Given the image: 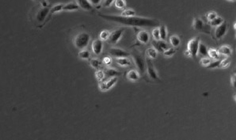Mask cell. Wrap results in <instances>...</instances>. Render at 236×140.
Returning a JSON list of instances; mask_svg holds the SVG:
<instances>
[{"label":"cell","instance_id":"83f0119b","mask_svg":"<svg viewBox=\"0 0 236 140\" xmlns=\"http://www.w3.org/2000/svg\"><path fill=\"white\" fill-rule=\"evenodd\" d=\"M224 21H223V19L221 17H216L215 19H213V20H212L209 21V25H211L212 27H217V26H219V25H220L221 24H222L223 22Z\"/></svg>","mask_w":236,"mask_h":140},{"label":"cell","instance_id":"836d02e7","mask_svg":"<svg viewBox=\"0 0 236 140\" xmlns=\"http://www.w3.org/2000/svg\"><path fill=\"white\" fill-rule=\"evenodd\" d=\"M121 15L124 17H133L136 16V11L132 9H125L123 10Z\"/></svg>","mask_w":236,"mask_h":140},{"label":"cell","instance_id":"4fadbf2b","mask_svg":"<svg viewBox=\"0 0 236 140\" xmlns=\"http://www.w3.org/2000/svg\"><path fill=\"white\" fill-rule=\"evenodd\" d=\"M75 2L79 5L80 9L88 12L94 11V6L91 4L89 0H75Z\"/></svg>","mask_w":236,"mask_h":140},{"label":"cell","instance_id":"d590c367","mask_svg":"<svg viewBox=\"0 0 236 140\" xmlns=\"http://www.w3.org/2000/svg\"><path fill=\"white\" fill-rule=\"evenodd\" d=\"M211 63H212V59L211 58H208V57H203L200 61V65L204 67H208V66H209Z\"/></svg>","mask_w":236,"mask_h":140},{"label":"cell","instance_id":"681fc988","mask_svg":"<svg viewBox=\"0 0 236 140\" xmlns=\"http://www.w3.org/2000/svg\"><path fill=\"white\" fill-rule=\"evenodd\" d=\"M228 1H231V2H235L236 0H228Z\"/></svg>","mask_w":236,"mask_h":140},{"label":"cell","instance_id":"c3c4849f","mask_svg":"<svg viewBox=\"0 0 236 140\" xmlns=\"http://www.w3.org/2000/svg\"><path fill=\"white\" fill-rule=\"evenodd\" d=\"M234 29L236 30V22L234 24Z\"/></svg>","mask_w":236,"mask_h":140},{"label":"cell","instance_id":"ab89813d","mask_svg":"<svg viewBox=\"0 0 236 140\" xmlns=\"http://www.w3.org/2000/svg\"><path fill=\"white\" fill-rule=\"evenodd\" d=\"M102 63H104L105 66H107V67H109L112 64V63H113V59H112V58L110 56H105L103 58Z\"/></svg>","mask_w":236,"mask_h":140},{"label":"cell","instance_id":"44dd1931","mask_svg":"<svg viewBox=\"0 0 236 140\" xmlns=\"http://www.w3.org/2000/svg\"><path fill=\"white\" fill-rule=\"evenodd\" d=\"M89 63H90V66L91 67L95 69V70H100L102 67V64H103V63L101 60H99L98 59H95V58L90 59Z\"/></svg>","mask_w":236,"mask_h":140},{"label":"cell","instance_id":"8fae6325","mask_svg":"<svg viewBox=\"0 0 236 140\" xmlns=\"http://www.w3.org/2000/svg\"><path fill=\"white\" fill-rule=\"evenodd\" d=\"M227 31V24L226 21H223V22L220 25L216 27V30H215V36L217 40H220L222 39L223 36L226 35Z\"/></svg>","mask_w":236,"mask_h":140},{"label":"cell","instance_id":"b9f144b4","mask_svg":"<svg viewBox=\"0 0 236 140\" xmlns=\"http://www.w3.org/2000/svg\"><path fill=\"white\" fill-rule=\"evenodd\" d=\"M98 87H99L100 90L102 91V92H105V91H107V89H106V86H105V81H98Z\"/></svg>","mask_w":236,"mask_h":140},{"label":"cell","instance_id":"e0dca14e","mask_svg":"<svg viewBox=\"0 0 236 140\" xmlns=\"http://www.w3.org/2000/svg\"><path fill=\"white\" fill-rule=\"evenodd\" d=\"M116 63L118 66L121 67H128L132 66V62L128 59V57H121V58H117Z\"/></svg>","mask_w":236,"mask_h":140},{"label":"cell","instance_id":"6da1fadb","mask_svg":"<svg viewBox=\"0 0 236 140\" xmlns=\"http://www.w3.org/2000/svg\"><path fill=\"white\" fill-rule=\"evenodd\" d=\"M102 19H105L113 22L119 23L123 25L132 26V27H158L160 25V22L156 19L143 18V17H124L122 15H112V14H98Z\"/></svg>","mask_w":236,"mask_h":140},{"label":"cell","instance_id":"4dcf8cb0","mask_svg":"<svg viewBox=\"0 0 236 140\" xmlns=\"http://www.w3.org/2000/svg\"><path fill=\"white\" fill-rule=\"evenodd\" d=\"M95 77L97 79L98 81H103L104 79L105 78V70H97L95 72Z\"/></svg>","mask_w":236,"mask_h":140},{"label":"cell","instance_id":"ffe728a7","mask_svg":"<svg viewBox=\"0 0 236 140\" xmlns=\"http://www.w3.org/2000/svg\"><path fill=\"white\" fill-rule=\"evenodd\" d=\"M218 52H220V54L225 56H231L232 54V48L227 45H223L220 47L218 49Z\"/></svg>","mask_w":236,"mask_h":140},{"label":"cell","instance_id":"7402d4cb","mask_svg":"<svg viewBox=\"0 0 236 140\" xmlns=\"http://www.w3.org/2000/svg\"><path fill=\"white\" fill-rule=\"evenodd\" d=\"M64 6V4H63V3H59V4H56V5H55V6H53V7H52L50 10V13H49V16H48V20H49V19H50V18L52 17V14H56V13H58V12L63 11Z\"/></svg>","mask_w":236,"mask_h":140},{"label":"cell","instance_id":"5bb4252c","mask_svg":"<svg viewBox=\"0 0 236 140\" xmlns=\"http://www.w3.org/2000/svg\"><path fill=\"white\" fill-rule=\"evenodd\" d=\"M126 78L128 80H129L131 81H137L140 78V74L139 73V71L135 69H132V70H128L126 73Z\"/></svg>","mask_w":236,"mask_h":140},{"label":"cell","instance_id":"f907efd6","mask_svg":"<svg viewBox=\"0 0 236 140\" xmlns=\"http://www.w3.org/2000/svg\"><path fill=\"white\" fill-rule=\"evenodd\" d=\"M235 101H236V96H235Z\"/></svg>","mask_w":236,"mask_h":140},{"label":"cell","instance_id":"ba28073f","mask_svg":"<svg viewBox=\"0 0 236 140\" xmlns=\"http://www.w3.org/2000/svg\"><path fill=\"white\" fill-rule=\"evenodd\" d=\"M146 62H147V70H146V71H147L148 77L150 78L151 79H152V80H154V81H159L160 79H159V75L157 74L156 70H155V68H154L151 59L148 58L146 59Z\"/></svg>","mask_w":236,"mask_h":140},{"label":"cell","instance_id":"d6986e66","mask_svg":"<svg viewBox=\"0 0 236 140\" xmlns=\"http://www.w3.org/2000/svg\"><path fill=\"white\" fill-rule=\"evenodd\" d=\"M80 7L79 5L75 2H69L67 4H64V8H63V11H74V10H79Z\"/></svg>","mask_w":236,"mask_h":140},{"label":"cell","instance_id":"bcb514c9","mask_svg":"<svg viewBox=\"0 0 236 140\" xmlns=\"http://www.w3.org/2000/svg\"><path fill=\"white\" fill-rule=\"evenodd\" d=\"M33 1H35V2H40V3H41V2H42L43 1H45V0H33Z\"/></svg>","mask_w":236,"mask_h":140},{"label":"cell","instance_id":"4316f807","mask_svg":"<svg viewBox=\"0 0 236 140\" xmlns=\"http://www.w3.org/2000/svg\"><path fill=\"white\" fill-rule=\"evenodd\" d=\"M170 43L173 47H179L181 44V40L177 36H171L170 37Z\"/></svg>","mask_w":236,"mask_h":140},{"label":"cell","instance_id":"cb8c5ba5","mask_svg":"<svg viewBox=\"0 0 236 140\" xmlns=\"http://www.w3.org/2000/svg\"><path fill=\"white\" fill-rule=\"evenodd\" d=\"M117 80H118L117 77H112V78H109V79H108V80H106V81H105V86H106L107 90H110L112 87H114V85L117 83Z\"/></svg>","mask_w":236,"mask_h":140},{"label":"cell","instance_id":"8d00e7d4","mask_svg":"<svg viewBox=\"0 0 236 140\" xmlns=\"http://www.w3.org/2000/svg\"><path fill=\"white\" fill-rule=\"evenodd\" d=\"M230 64H231V60H230L229 58H225V59H222L221 62H220V67L227 68L229 67Z\"/></svg>","mask_w":236,"mask_h":140},{"label":"cell","instance_id":"ac0fdd59","mask_svg":"<svg viewBox=\"0 0 236 140\" xmlns=\"http://www.w3.org/2000/svg\"><path fill=\"white\" fill-rule=\"evenodd\" d=\"M78 57L80 59L82 60H87V59H91V52L87 49H82L79 50V52H78Z\"/></svg>","mask_w":236,"mask_h":140},{"label":"cell","instance_id":"d4e9b609","mask_svg":"<svg viewBox=\"0 0 236 140\" xmlns=\"http://www.w3.org/2000/svg\"><path fill=\"white\" fill-rule=\"evenodd\" d=\"M147 56L149 59H156L157 56H158V52H157V50L154 48V47H149L147 49Z\"/></svg>","mask_w":236,"mask_h":140},{"label":"cell","instance_id":"f6af8a7d","mask_svg":"<svg viewBox=\"0 0 236 140\" xmlns=\"http://www.w3.org/2000/svg\"><path fill=\"white\" fill-rule=\"evenodd\" d=\"M185 55H186V56H188V57H191V53H190V52H189V51L188 49L186 50V52H185Z\"/></svg>","mask_w":236,"mask_h":140},{"label":"cell","instance_id":"d6a6232c","mask_svg":"<svg viewBox=\"0 0 236 140\" xmlns=\"http://www.w3.org/2000/svg\"><path fill=\"white\" fill-rule=\"evenodd\" d=\"M163 53L164 56L171 57L176 53V49H175V47H169L168 49L165 50Z\"/></svg>","mask_w":236,"mask_h":140},{"label":"cell","instance_id":"60d3db41","mask_svg":"<svg viewBox=\"0 0 236 140\" xmlns=\"http://www.w3.org/2000/svg\"><path fill=\"white\" fill-rule=\"evenodd\" d=\"M114 2H115V0H103L102 6L103 7H109Z\"/></svg>","mask_w":236,"mask_h":140},{"label":"cell","instance_id":"f35d334b","mask_svg":"<svg viewBox=\"0 0 236 140\" xmlns=\"http://www.w3.org/2000/svg\"><path fill=\"white\" fill-rule=\"evenodd\" d=\"M216 17H218V15H217V14H216V12L215 11H210L209 12L208 14H207L206 15V18L207 19L210 21L213 20V19H215V18H216Z\"/></svg>","mask_w":236,"mask_h":140},{"label":"cell","instance_id":"7c38bea8","mask_svg":"<svg viewBox=\"0 0 236 140\" xmlns=\"http://www.w3.org/2000/svg\"><path fill=\"white\" fill-rule=\"evenodd\" d=\"M136 38L139 41V42H140L141 44H147L150 41V33L148 31H146V30H140L136 34Z\"/></svg>","mask_w":236,"mask_h":140},{"label":"cell","instance_id":"7dc6e473","mask_svg":"<svg viewBox=\"0 0 236 140\" xmlns=\"http://www.w3.org/2000/svg\"><path fill=\"white\" fill-rule=\"evenodd\" d=\"M233 73H234V74H235V75H236V67H235L234 70H233Z\"/></svg>","mask_w":236,"mask_h":140},{"label":"cell","instance_id":"7a4b0ae2","mask_svg":"<svg viewBox=\"0 0 236 140\" xmlns=\"http://www.w3.org/2000/svg\"><path fill=\"white\" fill-rule=\"evenodd\" d=\"M51 8L41 5L40 7H34L31 12V20L36 27L43 26L48 21Z\"/></svg>","mask_w":236,"mask_h":140},{"label":"cell","instance_id":"30bf717a","mask_svg":"<svg viewBox=\"0 0 236 140\" xmlns=\"http://www.w3.org/2000/svg\"><path fill=\"white\" fill-rule=\"evenodd\" d=\"M103 49V41L100 39H95L92 41L91 50L95 56H100Z\"/></svg>","mask_w":236,"mask_h":140},{"label":"cell","instance_id":"5b68a950","mask_svg":"<svg viewBox=\"0 0 236 140\" xmlns=\"http://www.w3.org/2000/svg\"><path fill=\"white\" fill-rule=\"evenodd\" d=\"M193 26L194 30L200 31L201 33H204L207 34H211V25H207L206 23L204 22L200 18H194Z\"/></svg>","mask_w":236,"mask_h":140},{"label":"cell","instance_id":"f1b7e54d","mask_svg":"<svg viewBox=\"0 0 236 140\" xmlns=\"http://www.w3.org/2000/svg\"><path fill=\"white\" fill-rule=\"evenodd\" d=\"M114 5L117 9L125 10L126 8V1L125 0H115Z\"/></svg>","mask_w":236,"mask_h":140},{"label":"cell","instance_id":"ee69618b","mask_svg":"<svg viewBox=\"0 0 236 140\" xmlns=\"http://www.w3.org/2000/svg\"><path fill=\"white\" fill-rule=\"evenodd\" d=\"M232 85L233 86V88H236V75H234L232 76Z\"/></svg>","mask_w":236,"mask_h":140},{"label":"cell","instance_id":"9a60e30c","mask_svg":"<svg viewBox=\"0 0 236 140\" xmlns=\"http://www.w3.org/2000/svg\"><path fill=\"white\" fill-rule=\"evenodd\" d=\"M104 70L105 77H108L109 79L112 77H118L120 75H122V72L119 70H117V69L113 67H107Z\"/></svg>","mask_w":236,"mask_h":140},{"label":"cell","instance_id":"277c9868","mask_svg":"<svg viewBox=\"0 0 236 140\" xmlns=\"http://www.w3.org/2000/svg\"><path fill=\"white\" fill-rule=\"evenodd\" d=\"M131 56H132L133 62L136 65V70H138L140 75H144L146 70H147V62L142 56V54L137 52L136 50H135L131 53Z\"/></svg>","mask_w":236,"mask_h":140},{"label":"cell","instance_id":"603a6c76","mask_svg":"<svg viewBox=\"0 0 236 140\" xmlns=\"http://www.w3.org/2000/svg\"><path fill=\"white\" fill-rule=\"evenodd\" d=\"M208 56L209 58L214 60H218L220 59V52L217 50L214 49V48H209L208 50Z\"/></svg>","mask_w":236,"mask_h":140},{"label":"cell","instance_id":"e575fe53","mask_svg":"<svg viewBox=\"0 0 236 140\" xmlns=\"http://www.w3.org/2000/svg\"><path fill=\"white\" fill-rule=\"evenodd\" d=\"M152 36L154 38V41H160L161 36H160V30L159 28L156 27L155 29L152 30Z\"/></svg>","mask_w":236,"mask_h":140},{"label":"cell","instance_id":"8992f818","mask_svg":"<svg viewBox=\"0 0 236 140\" xmlns=\"http://www.w3.org/2000/svg\"><path fill=\"white\" fill-rule=\"evenodd\" d=\"M125 30V27H119L115 29L114 30L110 33L109 35V40H108V43L110 44H116L117 43H118V41H120L121 36H122L123 33Z\"/></svg>","mask_w":236,"mask_h":140},{"label":"cell","instance_id":"9c48e42d","mask_svg":"<svg viewBox=\"0 0 236 140\" xmlns=\"http://www.w3.org/2000/svg\"><path fill=\"white\" fill-rule=\"evenodd\" d=\"M109 55L115 58H121V57H128L131 56V53H129L125 49L120 48V47H110L109 49Z\"/></svg>","mask_w":236,"mask_h":140},{"label":"cell","instance_id":"484cf974","mask_svg":"<svg viewBox=\"0 0 236 140\" xmlns=\"http://www.w3.org/2000/svg\"><path fill=\"white\" fill-rule=\"evenodd\" d=\"M208 50H209V48L207 47V46L204 44L200 42V45H199V49H198V55H200L203 57H206L208 56Z\"/></svg>","mask_w":236,"mask_h":140},{"label":"cell","instance_id":"7bdbcfd3","mask_svg":"<svg viewBox=\"0 0 236 140\" xmlns=\"http://www.w3.org/2000/svg\"><path fill=\"white\" fill-rule=\"evenodd\" d=\"M90 2H91V3L92 5H93L94 7H99L101 4L102 3V1L103 0H89Z\"/></svg>","mask_w":236,"mask_h":140},{"label":"cell","instance_id":"74e56055","mask_svg":"<svg viewBox=\"0 0 236 140\" xmlns=\"http://www.w3.org/2000/svg\"><path fill=\"white\" fill-rule=\"evenodd\" d=\"M220 62H221V60H220V59L215 60V61H212V63L207 67V68H211V69H212V68L220 67Z\"/></svg>","mask_w":236,"mask_h":140},{"label":"cell","instance_id":"1f68e13d","mask_svg":"<svg viewBox=\"0 0 236 140\" xmlns=\"http://www.w3.org/2000/svg\"><path fill=\"white\" fill-rule=\"evenodd\" d=\"M160 30V36H161V40L163 41H166V37H167V29L164 25H161L159 28Z\"/></svg>","mask_w":236,"mask_h":140},{"label":"cell","instance_id":"3957f363","mask_svg":"<svg viewBox=\"0 0 236 140\" xmlns=\"http://www.w3.org/2000/svg\"><path fill=\"white\" fill-rule=\"evenodd\" d=\"M91 34L86 31L79 32L73 39V44L78 50L86 49L91 42Z\"/></svg>","mask_w":236,"mask_h":140},{"label":"cell","instance_id":"52a82bcc","mask_svg":"<svg viewBox=\"0 0 236 140\" xmlns=\"http://www.w3.org/2000/svg\"><path fill=\"white\" fill-rule=\"evenodd\" d=\"M200 41L199 38L195 37L189 41L187 44V49L191 53V56L193 57L194 59L197 58L198 56V49H199V45H200Z\"/></svg>","mask_w":236,"mask_h":140},{"label":"cell","instance_id":"f546056e","mask_svg":"<svg viewBox=\"0 0 236 140\" xmlns=\"http://www.w3.org/2000/svg\"><path fill=\"white\" fill-rule=\"evenodd\" d=\"M109 35H110V32H109V30H102V31L100 33V34H99V39L102 40V41H108V40H109Z\"/></svg>","mask_w":236,"mask_h":140},{"label":"cell","instance_id":"2e32d148","mask_svg":"<svg viewBox=\"0 0 236 140\" xmlns=\"http://www.w3.org/2000/svg\"><path fill=\"white\" fill-rule=\"evenodd\" d=\"M153 46L157 51H160V52H163L165 50L168 49L169 46L165 41L160 40V41H153Z\"/></svg>","mask_w":236,"mask_h":140}]
</instances>
